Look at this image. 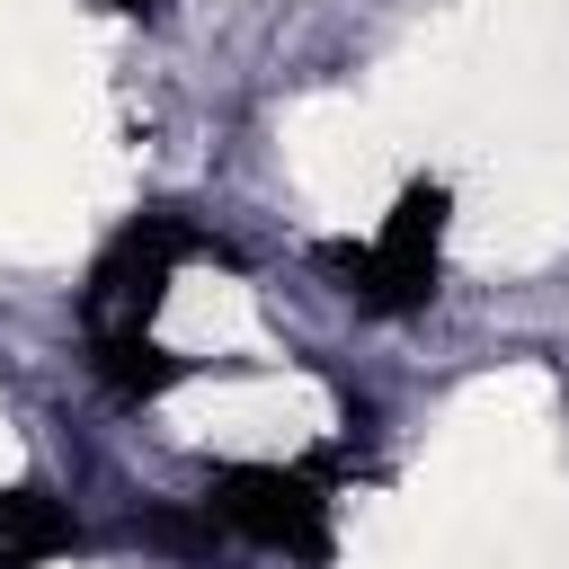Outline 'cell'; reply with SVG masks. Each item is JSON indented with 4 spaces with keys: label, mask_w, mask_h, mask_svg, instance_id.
<instances>
[{
    "label": "cell",
    "mask_w": 569,
    "mask_h": 569,
    "mask_svg": "<svg viewBox=\"0 0 569 569\" xmlns=\"http://www.w3.org/2000/svg\"><path fill=\"white\" fill-rule=\"evenodd\" d=\"M204 516L222 533L258 542V551L320 569L329 560V453H311V462H213Z\"/></svg>",
    "instance_id": "2"
},
{
    "label": "cell",
    "mask_w": 569,
    "mask_h": 569,
    "mask_svg": "<svg viewBox=\"0 0 569 569\" xmlns=\"http://www.w3.org/2000/svg\"><path fill=\"white\" fill-rule=\"evenodd\" d=\"M445 222H453L445 178H409V187H400V204L382 213V231H373L365 249H356V240H329V249H320V267H329L365 311L409 320V311H427V302H436V276H445Z\"/></svg>",
    "instance_id": "1"
},
{
    "label": "cell",
    "mask_w": 569,
    "mask_h": 569,
    "mask_svg": "<svg viewBox=\"0 0 569 569\" xmlns=\"http://www.w3.org/2000/svg\"><path fill=\"white\" fill-rule=\"evenodd\" d=\"M0 569H18V560H9V551H0Z\"/></svg>",
    "instance_id": "6"
},
{
    "label": "cell",
    "mask_w": 569,
    "mask_h": 569,
    "mask_svg": "<svg viewBox=\"0 0 569 569\" xmlns=\"http://www.w3.org/2000/svg\"><path fill=\"white\" fill-rule=\"evenodd\" d=\"M116 9H124V18H151V0H116Z\"/></svg>",
    "instance_id": "5"
},
{
    "label": "cell",
    "mask_w": 569,
    "mask_h": 569,
    "mask_svg": "<svg viewBox=\"0 0 569 569\" xmlns=\"http://www.w3.org/2000/svg\"><path fill=\"white\" fill-rule=\"evenodd\" d=\"M187 258H222V240L196 231L187 213H133V222L98 249V267H89V284H80L89 338H142V329L160 320L169 276H178Z\"/></svg>",
    "instance_id": "3"
},
{
    "label": "cell",
    "mask_w": 569,
    "mask_h": 569,
    "mask_svg": "<svg viewBox=\"0 0 569 569\" xmlns=\"http://www.w3.org/2000/svg\"><path fill=\"white\" fill-rule=\"evenodd\" d=\"M89 373H98L116 400H160V391H178L196 365H187V356H169V347L142 329V338H89Z\"/></svg>",
    "instance_id": "4"
}]
</instances>
